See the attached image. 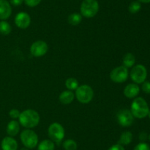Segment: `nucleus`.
<instances>
[{"label": "nucleus", "instance_id": "obj_1", "mask_svg": "<svg viewBox=\"0 0 150 150\" xmlns=\"http://www.w3.org/2000/svg\"><path fill=\"white\" fill-rule=\"evenodd\" d=\"M40 115L36 110L27 109L21 113L18 117L19 124L26 129H32L40 123Z\"/></svg>", "mask_w": 150, "mask_h": 150}, {"label": "nucleus", "instance_id": "obj_2", "mask_svg": "<svg viewBox=\"0 0 150 150\" xmlns=\"http://www.w3.org/2000/svg\"><path fill=\"white\" fill-rule=\"evenodd\" d=\"M149 107L146 100L142 97H136L132 101L130 112L136 119H144L148 116Z\"/></svg>", "mask_w": 150, "mask_h": 150}, {"label": "nucleus", "instance_id": "obj_3", "mask_svg": "<svg viewBox=\"0 0 150 150\" xmlns=\"http://www.w3.org/2000/svg\"><path fill=\"white\" fill-rule=\"evenodd\" d=\"M80 10L83 17L93 18L99 11V3L97 0H83L81 4Z\"/></svg>", "mask_w": 150, "mask_h": 150}, {"label": "nucleus", "instance_id": "obj_4", "mask_svg": "<svg viewBox=\"0 0 150 150\" xmlns=\"http://www.w3.org/2000/svg\"><path fill=\"white\" fill-rule=\"evenodd\" d=\"M21 141L24 147L32 149L38 145L39 139L36 132L31 129H26L20 134Z\"/></svg>", "mask_w": 150, "mask_h": 150}, {"label": "nucleus", "instance_id": "obj_5", "mask_svg": "<svg viewBox=\"0 0 150 150\" xmlns=\"http://www.w3.org/2000/svg\"><path fill=\"white\" fill-rule=\"evenodd\" d=\"M78 101L81 104H88L94 97V91L89 85H79L75 94Z\"/></svg>", "mask_w": 150, "mask_h": 150}, {"label": "nucleus", "instance_id": "obj_6", "mask_svg": "<svg viewBox=\"0 0 150 150\" xmlns=\"http://www.w3.org/2000/svg\"><path fill=\"white\" fill-rule=\"evenodd\" d=\"M48 134L50 140L54 143L59 144L64 139L65 131L61 124L58 122H54L48 126Z\"/></svg>", "mask_w": 150, "mask_h": 150}, {"label": "nucleus", "instance_id": "obj_7", "mask_svg": "<svg viewBox=\"0 0 150 150\" xmlns=\"http://www.w3.org/2000/svg\"><path fill=\"white\" fill-rule=\"evenodd\" d=\"M130 78L136 84H142L147 77V70L144 65L134 66L130 71Z\"/></svg>", "mask_w": 150, "mask_h": 150}, {"label": "nucleus", "instance_id": "obj_8", "mask_svg": "<svg viewBox=\"0 0 150 150\" xmlns=\"http://www.w3.org/2000/svg\"><path fill=\"white\" fill-rule=\"evenodd\" d=\"M128 76V69L124 66L114 68L110 73V79L115 83H123L127 80Z\"/></svg>", "mask_w": 150, "mask_h": 150}, {"label": "nucleus", "instance_id": "obj_9", "mask_svg": "<svg viewBox=\"0 0 150 150\" xmlns=\"http://www.w3.org/2000/svg\"><path fill=\"white\" fill-rule=\"evenodd\" d=\"M117 119L119 124L124 127L131 126L134 121V117L128 109L120 110L117 114Z\"/></svg>", "mask_w": 150, "mask_h": 150}, {"label": "nucleus", "instance_id": "obj_10", "mask_svg": "<svg viewBox=\"0 0 150 150\" xmlns=\"http://www.w3.org/2000/svg\"><path fill=\"white\" fill-rule=\"evenodd\" d=\"M48 50V46L43 41H37L30 46V53L35 57H40L45 55Z\"/></svg>", "mask_w": 150, "mask_h": 150}, {"label": "nucleus", "instance_id": "obj_11", "mask_svg": "<svg viewBox=\"0 0 150 150\" xmlns=\"http://www.w3.org/2000/svg\"><path fill=\"white\" fill-rule=\"evenodd\" d=\"M15 24L20 29H26L31 24L30 16L26 12H20L15 17Z\"/></svg>", "mask_w": 150, "mask_h": 150}, {"label": "nucleus", "instance_id": "obj_12", "mask_svg": "<svg viewBox=\"0 0 150 150\" xmlns=\"http://www.w3.org/2000/svg\"><path fill=\"white\" fill-rule=\"evenodd\" d=\"M12 14V7L7 0H0V20L5 21Z\"/></svg>", "mask_w": 150, "mask_h": 150}, {"label": "nucleus", "instance_id": "obj_13", "mask_svg": "<svg viewBox=\"0 0 150 150\" xmlns=\"http://www.w3.org/2000/svg\"><path fill=\"white\" fill-rule=\"evenodd\" d=\"M18 144L13 137H4L1 142V148L2 150H18Z\"/></svg>", "mask_w": 150, "mask_h": 150}, {"label": "nucleus", "instance_id": "obj_14", "mask_svg": "<svg viewBox=\"0 0 150 150\" xmlns=\"http://www.w3.org/2000/svg\"><path fill=\"white\" fill-rule=\"evenodd\" d=\"M139 92H140V88L138 85V84L136 83H130L125 88L124 95L125 97L128 99H134L139 95Z\"/></svg>", "mask_w": 150, "mask_h": 150}, {"label": "nucleus", "instance_id": "obj_15", "mask_svg": "<svg viewBox=\"0 0 150 150\" xmlns=\"http://www.w3.org/2000/svg\"><path fill=\"white\" fill-rule=\"evenodd\" d=\"M6 131H7V133L9 136H16L18 134L19 131H20V124H19L18 121L16 120L10 121L7 124Z\"/></svg>", "mask_w": 150, "mask_h": 150}, {"label": "nucleus", "instance_id": "obj_16", "mask_svg": "<svg viewBox=\"0 0 150 150\" xmlns=\"http://www.w3.org/2000/svg\"><path fill=\"white\" fill-rule=\"evenodd\" d=\"M75 99V94L72 91L67 90L60 94L59 96V101L62 104H70Z\"/></svg>", "mask_w": 150, "mask_h": 150}, {"label": "nucleus", "instance_id": "obj_17", "mask_svg": "<svg viewBox=\"0 0 150 150\" xmlns=\"http://www.w3.org/2000/svg\"><path fill=\"white\" fill-rule=\"evenodd\" d=\"M133 134L130 131H125L121 134L117 144L122 146L129 145L133 141Z\"/></svg>", "mask_w": 150, "mask_h": 150}, {"label": "nucleus", "instance_id": "obj_18", "mask_svg": "<svg viewBox=\"0 0 150 150\" xmlns=\"http://www.w3.org/2000/svg\"><path fill=\"white\" fill-rule=\"evenodd\" d=\"M122 63L125 67L127 69L129 68H132L134 66L135 63H136V57L132 53L128 52L124 55L122 58Z\"/></svg>", "mask_w": 150, "mask_h": 150}, {"label": "nucleus", "instance_id": "obj_19", "mask_svg": "<svg viewBox=\"0 0 150 150\" xmlns=\"http://www.w3.org/2000/svg\"><path fill=\"white\" fill-rule=\"evenodd\" d=\"M55 144L51 140L45 139L40 142L38 145V150H54Z\"/></svg>", "mask_w": 150, "mask_h": 150}, {"label": "nucleus", "instance_id": "obj_20", "mask_svg": "<svg viewBox=\"0 0 150 150\" xmlns=\"http://www.w3.org/2000/svg\"><path fill=\"white\" fill-rule=\"evenodd\" d=\"M82 17L83 16L80 14V13H73L72 14H70L68 16V23L70 24L73 25V26H76V25H79V24L82 21Z\"/></svg>", "mask_w": 150, "mask_h": 150}, {"label": "nucleus", "instance_id": "obj_21", "mask_svg": "<svg viewBox=\"0 0 150 150\" xmlns=\"http://www.w3.org/2000/svg\"><path fill=\"white\" fill-rule=\"evenodd\" d=\"M65 86L67 88V90L70 91H75L77 89L79 86V81L76 79V78L70 77L66 79L65 81Z\"/></svg>", "mask_w": 150, "mask_h": 150}, {"label": "nucleus", "instance_id": "obj_22", "mask_svg": "<svg viewBox=\"0 0 150 150\" xmlns=\"http://www.w3.org/2000/svg\"><path fill=\"white\" fill-rule=\"evenodd\" d=\"M11 25L6 21H0V34L3 35H8L11 32Z\"/></svg>", "mask_w": 150, "mask_h": 150}, {"label": "nucleus", "instance_id": "obj_23", "mask_svg": "<svg viewBox=\"0 0 150 150\" xmlns=\"http://www.w3.org/2000/svg\"><path fill=\"white\" fill-rule=\"evenodd\" d=\"M63 148L64 150H77V143L73 139H67L63 142Z\"/></svg>", "mask_w": 150, "mask_h": 150}, {"label": "nucleus", "instance_id": "obj_24", "mask_svg": "<svg viewBox=\"0 0 150 150\" xmlns=\"http://www.w3.org/2000/svg\"><path fill=\"white\" fill-rule=\"evenodd\" d=\"M141 8H142V4L139 1H133L130 4L128 7V10L130 13H137L138 12L140 11Z\"/></svg>", "mask_w": 150, "mask_h": 150}, {"label": "nucleus", "instance_id": "obj_25", "mask_svg": "<svg viewBox=\"0 0 150 150\" xmlns=\"http://www.w3.org/2000/svg\"><path fill=\"white\" fill-rule=\"evenodd\" d=\"M133 150H150V146L145 142H141L134 147Z\"/></svg>", "mask_w": 150, "mask_h": 150}, {"label": "nucleus", "instance_id": "obj_26", "mask_svg": "<svg viewBox=\"0 0 150 150\" xmlns=\"http://www.w3.org/2000/svg\"><path fill=\"white\" fill-rule=\"evenodd\" d=\"M42 0H23L26 5L30 7H35L38 6L40 3L41 2Z\"/></svg>", "mask_w": 150, "mask_h": 150}, {"label": "nucleus", "instance_id": "obj_27", "mask_svg": "<svg viewBox=\"0 0 150 150\" xmlns=\"http://www.w3.org/2000/svg\"><path fill=\"white\" fill-rule=\"evenodd\" d=\"M20 114L21 112L19 111L18 109H12V110H10V112H9V116H10V117L11 118V119H13V120L18 119Z\"/></svg>", "mask_w": 150, "mask_h": 150}, {"label": "nucleus", "instance_id": "obj_28", "mask_svg": "<svg viewBox=\"0 0 150 150\" xmlns=\"http://www.w3.org/2000/svg\"><path fill=\"white\" fill-rule=\"evenodd\" d=\"M142 91L145 93V94H150V82L149 81H144L142 83Z\"/></svg>", "mask_w": 150, "mask_h": 150}, {"label": "nucleus", "instance_id": "obj_29", "mask_svg": "<svg viewBox=\"0 0 150 150\" xmlns=\"http://www.w3.org/2000/svg\"><path fill=\"white\" fill-rule=\"evenodd\" d=\"M108 150H125V148L122 145H121V144H114L113 146H111Z\"/></svg>", "mask_w": 150, "mask_h": 150}, {"label": "nucleus", "instance_id": "obj_30", "mask_svg": "<svg viewBox=\"0 0 150 150\" xmlns=\"http://www.w3.org/2000/svg\"><path fill=\"white\" fill-rule=\"evenodd\" d=\"M148 136H149V135H147V133H146V132H141L140 135H139V139L142 141H144L147 139Z\"/></svg>", "mask_w": 150, "mask_h": 150}, {"label": "nucleus", "instance_id": "obj_31", "mask_svg": "<svg viewBox=\"0 0 150 150\" xmlns=\"http://www.w3.org/2000/svg\"><path fill=\"white\" fill-rule=\"evenodd\" d=\"M23 1V0H10V4L13 6H20Z\"/></svg>", "mask_w": 150, "mask_h": 150}, {"label": "nucleus", "instance_id": "obj_32", "mask_svg": "<svg viewBox=\"0 0 150 150\" xmlns=\"http://www.w3.org/2000/svg\"><path fill=\"white\" fill-rule=\"evenodd\" d=\"M140 3H150V0H138Z\"/></svg>", "mask_w": 150, "mask_h": 150}, {"label": "nucleus", "instance_id": "obj_33", "mask_svg": "<svg viewBox=\"0 0 150 150\" xmlns=\"http://www.w3.org/2000/svg\"><path fill=\"white\" fill-rule=\"evenodd\" d=\"M21 150H29V149L26 148V147H23V148H22Z\"/></svg>", "mask_w": 150, "mask_h": 150}, {"label": "nucleus", "instance_id": "obj_34", "mask_svg": "<svg viewBox=\"0 0 150 150\" xmlns=\"http://www.w3.org/2000/svg\"><path fill=\"white\" fill-rule=\"evenodd\" d=\"M149 116V118L150 119V110H149V113H148V116Z\"/></svg>", "mask_w": 150, "mask_h": 150}]
</instances>
